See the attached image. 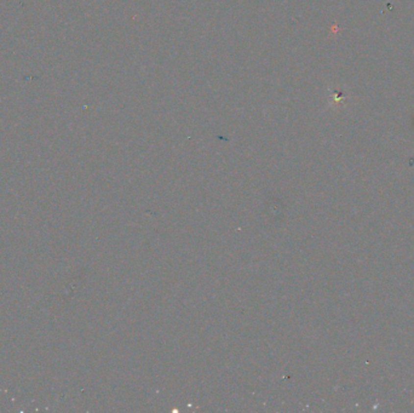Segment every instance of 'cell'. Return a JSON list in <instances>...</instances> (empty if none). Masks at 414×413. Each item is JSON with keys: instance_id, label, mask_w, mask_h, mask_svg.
<instances>
[]
</instances>
